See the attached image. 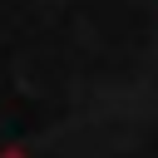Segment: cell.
I'll return each instance as SVG.
<instances>
[{"label":"cell","mask_w":158,"mask_h":158,"mask_svg":"<svg viewBox=\"0 0 158 158\" xmlns=\"http://www.w3.org/2000/svg\"><path fill=\"white\" fill-rule=\"evenodd\" d=\"M0 158H30V153H20V148H5V153H0Z\"/></svg>","instance_id":"obj_1"}]
</instances>
